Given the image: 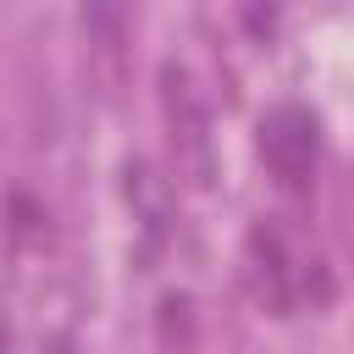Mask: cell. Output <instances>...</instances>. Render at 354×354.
Listing matches in <instances>:
<instances>
[{"label":"cell","instance_id":"obj_1","mask_svg":"<svg viewBox=\"0 0 354 354\" xmlns=\"http://www.w3.org/2000/svg\"><path fill=\"white\" fill-rule=\"evenodd\" d=\"M160 111H166V127H171V149L177 160L188 166V177L205 188L210 171H216V155H210V116H205V100L194 88V77L183 66H160Z\"/></svg>","mask_w":354,"mask_h":354},{"label":"cell","instance_id":"obj_2","mask_svg":"<svg viewBox=\"0 0 354 354\" xmlns=\"http://www.w3.org/2000/svg\"><path fill=\"white\" fill-rule=\"evenodd\" d=\"M260 155L277 171L282 188H310L315 177V155H321V127L304 105H277L260 122Z\"/></svg>","mask_w":354,"mask_h":354},{"label":"cell","instance_id":"obj_3","mask_svg":"<svg viewBox=\"0 0 354 354\" xmlns=\"http://www.w3.org/2000/svg\"><path fill=\"white\" fill-rule=\"evenodd\" d=\"M249 271H254V288L271 310H288L299 299V282H293V260H288V243L282 232L271 227H254L249 232Z\"/></svg>","mask_w":354,"mask_h":354},{"label":"cell","instance_id":"obj_4","mask_svg":"<svg viewBox=\"0 0 354 354\" xmlns=\"http://www.w3.org/2000/svg\"><path fill=\"white\" fill-rule=\"evenodd\" d=\"M127 199H138V210L149 216V232H160V227H166V199H160L155 171H149L144 160H133V166H127Z\"/></svg>","mask_w":354,"mask_h":354},{"label":"cell","instance_id":"obj_5","mask_svg":"<svg viewBox=\"0 0 354 354\" xmlns=\"http://www.w3.org/2000/svg\"><path fill=\"white\" fill-rule=\"evenodd\" d=\"M11 216H17V238H39V221H44V216H39V205H33V199H22V194H17V199H11Z\"/></svg>","mask_w":354,"mask_h":354},{"label":"cell","instance_id":"obj_6","mask_svg":"<svg viewBox=\"0 0 354 354\" xmlns=\"http://www.w3.org/2000/svg\"><path fill=\"white\" fill-rule=\"evenodd\" d=\"M0 348H6V315H0Z\"/></svg>","mask_w":354,"mask_h":354}]
</instances>
